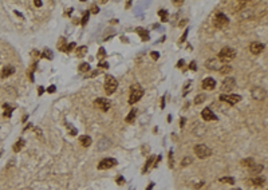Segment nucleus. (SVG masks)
<instances>
[{
  "mask_svg": "<svg viewBox=\"0 0 268 190\" xmlns=\"http://www.w3.org/2000/svg\"><path fill=\"white\" fill-rule=\"evenodd\" d=\"M144 95V90L139 84H134L131 86V90H130V96H129V103L130 104H134L139 101Z\"/></svg>",
  "mask_w": 268,
  "mask_h": 190,
  "instance_id": "1",
  "label": "nucleus"
},
{
  "mask_svg": "<svg viewBox=\"0 0 268 190\" xmlns=\"http://www.w3.org/2000/svg\"><path fill=\"white\" fill-rule=\"evenodd\" d=\"M117 87H118L117 79L114 76H111V75H106V78H105V91L110 95V94L115 92Z\"/></svg>",
  "mask_w": 268,
  "mask_h": 190,
  "instance_id": "2",
  "label": "nucleus"
},
{
  "mask_svg": "<svg viewBox=\"0 0 268 190\" xmlns=\"http://www.w3.org/2000/svg\"><path fill=\"white\" fill-rule=\"evenodd\" d=\"M235 56H236V51L230 47H224L219 54V59L221 62H225V63L235 59Z\"/></svg>",
  "mask_w": 268,
  "mask_h": 190,
  "instance_id": "3",
  "label": "nucleus"
},
{
  "mask_svg": "<svg viewBox=\"0 0 268 190\" xmlns=\"http://www.w3.org/2000/svg\"><path fill=\"white\" fill-rule=\"evenodd\" d=\"M228 23H229V19H228V16L224 15L222 12L217 13V15L214 16V19H213L214 27H216V28H220V29L224 28L225 26H228Z\"/></svg>",
  "mask_w": 268,
  "mask_h": 190,
  "instance_id": "4",
  "label": "nucleus"
},
{
  "mask_svg": "<svg viewBox=\"0 0 268 190\" xmlns=\"http://www.w3.org/2000/svg\"><path fill=\"white\" fill-rule=\"evenodd\" d=\"M194 153L198 158L204 159V158L209 157V155L212 154V150H211V147H208L206 145H197V146H194Z\"/></svg>",
  "mask_w": 268,
  "mask_h": 190,
  "instance_id": "5",
  "label": "nucleus"
},
{
  "mask_svg": "<svg viewBox=\"0 0 268 190\" xmlns=\"http://www.w3.org/2000/svg\"><path fill=\"white\" fill-rule=\"evenodd\" d=\"M220 101L233 106V104L239 103V102L241 101V96L237 95V94H225V95H220Z\"/></svg>",
  "mask_w": 268,
  "mask_h": 190,
  "instance_id": "6",
  "label": "nucleus"
},
{
  "mask_svg": "<svg viewBox=\"0 0 268 190\" xmlns=\"http://www.w3.org/2000/svg\"><path fill=\"white\" fill-rule=\"evenodd\" d=\"M235 86H236L235 78L228 76V78H225V79L222 80V83H221V91H224V92H230V91L235 88Z\"/></svg>",
  "mask_w": 268,
  "mask_h": 190,
  "instance_id": "7",
  "label": "nucleus"
},
{
  "mask_svg": "<svg viewBox=\"0 0 268 190\" xmlns=\"http://www.w3.org/2000/svg\"><path fill=\"white\" fill-rule=\"evenodd\" d=\"M94 104H95L96 109L102 110V111H107V110H110V107H111V102L109 101V99L106 98H98L94 101Z\"/></svg>",
  "mask_w": 268,
  "mask_h": 190,
  "instance_id": "8",
  "label": "nucleus"
},
{
  "mask_svg": "<svg viewBox=\"0 0 268 190\" xmlns=\"http://www.w3.org/2000/svg\"><path fill=\"white\" fill-rule=\"evenodd\" d=\"M251 95H252V98L256 99V101H263V99H265V96H267V91L261 87H253L251 90Z\"/></svg>",
  "mask_w": 268,
  "mask_h": 190,
  "instance_id": "9",
  "label": "nucleus"
},
{
  "mask_svg": "<svg viewBox=\"0 0 268 190\" xmlns=\"http://www.w3.org/2000/svg\"><path fill=\"white\" fill-rule=\"evenodd\" d=\"M115 165H117V161L114 158H105L98 163V169L99 170H107V169H111Z\"/></svg>",
  "mask_w": 268,
  "mask_h": 190,
  "instance_id": "10",
  "label": "nucleus"
},
{
  "mask_svg": "<svg viewBox=\"0 0 268 190\" xmlns=\"http://www.w3.org/2000/svg\"><path fill=\"white\" fill-rule=\"evenodd\" d=\"M265 45L263 44V43H259V42H253L251 43V45H249V51H251L253 55H259V54H261L263 51H264Z\"/></svg>",
  "mask_w": 268,
  "mask_h": 190,
  "instance_id": "11",
  "label": "nucleus"
},
{
  "mask_svg": "<svg viewBox=\"0 0 268 190\" xmlns=\"http://www.w3.org/2000/svg\"><path fill=\"white\" fill-rule=\"evenodd\" d=\"M201 117H202L204 120H217V117L214 115V112L212 111L209 107H206V109H204L202 111H201Z\"/></svg>",
  "mask_w": 268,
  "mask_h": 190,
  "instance_id": "12",
  "label": "nucleus"
},
{
  "mask_svg": "<svg viewBox=\"0 0 268 190\" xmlns=\"http://www.w3.org/2000/svg\"><path fill=\"white\" fill-rule=\"evenodd\" d=\"M216 87V80L213 79V78H205V79L202 80V88L206 91H211L213 90V88Z\"/></svg>",
  "mask_w": 268,
  "mask_h": 190,
  "instance_id": "13",
  "label": "nucleus"
},
{
  "mask_svg": "<svg viewBox=\"0 0 268 190\" xmlns=\"http://www.w3.org/2000/svg\"><path fill=\"white\" fill-rule=\"evenodd\" d=\"M205 67L209 70H219L221 66H220V62L217 59H208L205 63Z\"/></svg>",
  "mask_w": 268,
  "mask_h": 190,
  "instance_id": "14",
  "label": "nucleus"
},
{
  "mask_svg": "<svg viewBox=\"0 0 268 190\" xmlns=\"http://www.w3.org/2000/svg\"><path fill=\"white\" fill-rule=\"evenodd\" d=\"M206 131V127L204 125H201V123H196L194 125V128H193V134H194V135H202L204 133H205Z\"/></svg>",
  "mask_w": 268,
  "mask_h": 190,
  "instance_id": "15",
  "label": "nucleus"
},
{
  "mask_svg": "<svg viewBox=\"0 0 268 190\" xmlns=\"http://www.w3.org/2000/svg\"><path fill=\"white\" fill-rule=\"evenodd\" d=\"M249 185H252V186H263V185L265 183V179L261 178V177H256V178H251L248 181Z\"/></svg>",
  "mask_w": 268,
  "mask_h": 190,
  "instance_id": "16",
  "label": "nucleus"
},
{
  "mask_svg": "<svg viewBox=\"0 0 268 190\" xmlns=\"http://www.w3.org/2000/svg\"><path fill=\"white\" fill-rule=\"evenodd\" d=\"M3 107H4V117L11 118V114H12V111L15 110V106H11L10 103H4Z\"/></svg>",
  "mask_w": 268,
  "mask_h": 190,
  "instance_id": "17",
  "label": "nucleus"
},
{
  "mask_svg": "<svg viewBox=\"0 0 268 190\" xmlns=\"http://www.w3.org/2000/svg\"><path fill=\"white\" fill-rule=\"evenodd\" d=\"M79 142H80V145H82L83 147H88L91 145V136H88V135H82L79 138Z\"/></svg>",
  "mask_w": 268,
  "mask_h": 190,
  "instance_id": "18",
  "label": "nucleus"
},
{
  "mask_svg": "<svg viewBox=\"0 0 268 190\" xmlns=\"http://www.w3.org/2000/svg\"><path fill=\"white\" fill-rule=\"evenodd\" d=\"M13 72H15V68H13L12 66H7L3 68V72H1V78H7L10 76V75H12Z\"/></svg>",
  "mask_w": 268,
  "mask_h": 190,
  "instance_id": "19",
  "label": "nucleus"
},
{
  "mask_svg": "<svg viewBox=\"0 0 268 190\" xmlns=\"http://www.w3.org/2000/svg\"><path fill=\"white\" fill-rule=\"evenodd\" d=\"M135 115H137V109H133L130 112H129V115L126 117V123H133L134 119H135Z\"/></svg>",
  "mask_w": 268,
  "mask_h": 190,
  "instance_id": "20",
  "label": "nucleus"
},
{
  "mask_svg": "<svg viewBox=\"0 0 268 190\" xmlns=\"http://www.w3.org/2000/svg\"><path fill=\"white\" fill-rule=\"evenodd\" d=\"M24 145H26V142H24L23 139H19V141L16 142L15 145H13V151H15V153L20 151V150H21V147H23Z\"/></svg>",
  "mask_w": 268,
  "mask_h": 190,
  "instance_id": "21",
  "label": "nucleus"
},
{
  "mask_svg": "<svg viewBox=\"0 0 268 190\" xmlns=\"http://www.w3.org/2000/svg\"><path fill=\"white\" fill-rule=\"evenodd\" d=\"M137 32H138V34H139V36L142 37V40H149V34H147V32L145 31L144 28L138 27V28H137Z\"/></svg>",
  "mask_w": 268,
  "mask_h": 190,
  "instance_id": "22",
  "label": "nucleus"
},
{
  "mask_svg": "<svg viewBox=\"0 0 268 190\" xmlns=\"http://www.w3.org/2000/svg\"><path fill=\"white\" fill-rule=\"evenodd\" d=\"M219 71H220V74H229V72H232V67L230 66H228V64H225V66H221L219 68Z\"/></svg>",
  "mask_w": 268,
  "mask_h": 190,
  "instance_id": "23",
  "label": "nucleus"
},
{
  "mask_svg": "<svg viewBox=\"0 0 268 190\" xmlns=\"http://www.w3.org/2000/svg\"><path fill=\"white\" fill-rule=\"evenodd\" d=\"M158 15H160V18H161V21H168V18H169V15H168V12H166L165 10H160L158 11Z\"/></svg>",
  "mask_w": 268,
  "mask_h": 190,
  "instance_id": "24",
  "label": "nucleus"
},
{
  "mask_svg": "<svg viewBox=\"0 0 268 190\" xmlns=\"http://www.w3.org/2000/svg\"><path fill=\"white\" fill-rule=\"evenodd\" d=\"M241 165L248 167V169H252V166H253V159H252V158H247V159L241 161Z\"/></svg>",
  "mask_w": 268,
  "mask_h": 190,
  "instance_id": "25",
  "label": "nucleus"
},
{
  "mask_svg": "<svg viewBox=\"0 0 268 190\" xmlns=\"http://www.w3.org/2000/svg\"><path fill=\"white\" fill-rule=\"evenodd\" d=\"M79 71L80 72H88V71H90V64H88V63H82L79 66Z\"/></svg>",
  "mask_w": 268,
  "mask_h": 190,
  "instance_id": "26",
  "label": "nucleus"
},
{
  "mask_svg": "<svg viewBox=\"0 0 268 190\" xmlns=\"http://www.w3.org/2000/svg\"><path fill=\"white\" fill-rule=\"evenodd\" d=\"M153 159H154V157H149V158H147V162L145 163V166H144V170H142V173H146V171L149 170V166L152 165Z\"/></svg>",
  "mask_w": 268,
  "mask_h": 190,
  "instance_id": "27",
  "label": "nucleus"
},
{
  "mask_svg": "<svg viewBox=\"0 0 268 190\" xmlns=\"http://www.w3.org/2000/svg\"><path fill=\"white\" fill-rule=\"evenodd\" d=\"M220 182H222V183H230V185L235 183L233 178H230V177H222V178H220Z\"/></svg>",
  "mask_w": 268,
  "mask_h": 190,
  "instance_id": "28",
  "label": "nucleus"
},
{
  "mask_svg": "<svg viewBox=\"0 0 268 190\" xmlns=\"http://www.w3.org/2000/svg\"><path fill=\"white\" fill-rule=\"evenodd\" d=\"M204 101H205V94H200L198 96H196L194 103H196V104H200V103H202Z\"/></svg>",
  "mask_w": 268,
  "mask_h": 190,
  "instance_id": "29",
  "label": "nucleus"
},
{
  "mask_svg": "<svg viewBox=\"0 0 268 190\" xmlns=\"http://www.w3.org/2000/svg\"><path fill=\"white\" fill-rule=\"evenodd\" d=\"M86 51H87V47H86V45H83V47L78 48L77 55H78V56H85V55H86Z\"/></svg>",
  "mask_w": 268,
  "mask_h": 190,
  "instance_id": "30",
  "label": "nucleus"
},
{
  "mask_svg": "<svg viewBox=\"0 0 268 190\" xmlns=\"http://www.w3.org/2000/svg\"><path fill=\"white\" fill-rule=\"evenodd\" d=\"M192 161H193V158H192V157H185L184 159H182V162H181V166H186V165H189V163H192Z\"/></svg>",
  "mask_w": 268,
  "mask_h": 190,
  "instance_id": "31",
  "label": "nucleus"
},
{
  "mask_svg": "<svg viewBox=\"0 0 268 190\" xmlns=\"http://www.w3.org/2000/svg\"><path fill=\"white\" fill-rule=\"evenodd\" d=\"M103 141H107V146H110V141H109V139L103 138ZM98 149H99V150H106V149H107V147H106V146H105V145H103V143H102V142H101V141H99V143H98Z\"/></svg>",
  "mask_w": 268,
  "mask_h": 190,
  "instance_id": "32",
  "label": "nucleus"
},
{
  "mask_svg": "<svg viewBox=\"0 0 268 190\" xmlns=\"http://www.w3.org/2000/svg\"><path fill=\"white\" fill-rule=\"evenodd\" d=\"M43 58H48V59H52V52L50 50H44L43 52Z\"/></svg>",
  "mask_w": 268,
  "mask_h": 190,
  "instance_id": "33",
  "label": "nucleus"
},
{
  "mask_svg": "<svg viewBox=\"0 0 268 190\" xmlns=\"http://www.w3.org/2000/svg\"><path fill=\"white\" fill-rule=\"evenodd\" d=\"M88 16H90V12H85V15H83V19H82V24H86V23H87Z\"/></svg>",
  "mask_w": 268,
  "mask_h": 190,
  "instance_id": "34",
  "label": "nucleus"
},
{
  "mask_svg": "<svg viewBox=\"0 0 268 190\" xmlns=\"http://www.w3.org/2000/svg\"><path fill=\"white\" fill-rule=\"evenodd\" d=\"M106 56V52H105V50L103 48H99V52H98V58L101 59V58H105Z\"/></svg>",
  "mask_w": 268,
  "mask_h": 190,
  "instance_id": "35",
  "label": "nucleus"
},
{
  "mask_svg": "<svg viewBox=\"0 0 268 190\" xmlns=\"http://www.w3.org/2000/svg\"><path fill=\"white\" fill-rule=\"evenodd\" d=\"M169 166L173 169V153H169Z\"/></svg>",
  "mask_w": 268,
  "mask_h": 190,
  "instance_id": "36",
  "label": "nucleus"
},
{
  "mask_svg": "<svg viewBox=\"0 0 268 190\" xmlns=\"http://www.w3.org/2000/svg\"><path fill=\"white\" fill-rule=\"evenodd\" d=\"M91 12H93V13H98L99 12V8L96 7V5H93V7H91Z\"/></svg>",
  "mask_w": 268,
  "mask_h": 190,
  "instance_id": "37",
  "label": "nucleus"
},
{
  "mask_svg": "<svg viewBox=\"0 0 268 190\" xmlns=\"http://www.w3.org/2000/svg\"><path fill=\"white\" fill-rule=\"evenodd\" d=\"M186 35H188V29L184 32V35H182V36H181V39H180V42H181V43H182V42H185V37H186Z\"/></svg>",
  "mask_w": 268,
  "mask_h": 190,
  "instance_id": "38",
  "label": "nucleus"
},
{
  "mask_svg": "<svg viewBox=\"0 0 268 190\" xmlns=\"http://www.w3.org/2000/svg\"><path fill=\"white\" fill-rule=\"evenodd\" d=\"M55 90H56L55 86H51V87H48V88H47L48 92H55Z\"/></svg>",
  "mask_w": 268,
  "mask_h": 190,
  "instance_id": "39",
  "label": "nucleus"
},
{
  "mask_svg": "<svg viewBox=\"0 0 268 190\" xmlns=\"http://www.w3.org/2000/svg\"><path fill=\"white\" fill-rule=\"evenodd\" d=\"M118 183L119 185H122V183H125V178H123V177H118Z\"/></svg>",
  "mask_w": 268,
  "mask_h": 190,
  "instance_id": "40",
  "label": "nucleus"
},
{
  "mask_svg": "<svg viewBox=\"0 0 268 190\" xmlns=\"http://www.w3.org/2000/svg\"><path fill=\"white\" fill-rule=\"evenodd\" d=\"M189 68H190V70H193V71H194V70L197 68V67H196V62H192V63H190Z\"/></svg>",
  "mask_w": 268,
  "mask_h": 190,
  "instance_id": "41",
  "label": "nucleus"
},
{
  "mask_svg": "<svg viewBox=\"0 0 268 190\" xmlns=\"http://www.w3.org/2000/svg\"><path fill=\"white\" fill-rule=\"evenodd\" d=\"M34 4L36 5V7H40V5L43 4V1H40V0H35V1H34Z\"/></svg>",
  "mask_w": 268,
  "mask_h": 190,
  "instance_id": "42",
  "label": "nucleus"
},
{
  "mask_svg": "<svg viewBox=\"0 0 268 190\" xmlns=\"http://www.w3.org/2000/svg\"><path fill=\"white\" fill-rule=\"evenodd\" d=\"M165 107V96H162V99H161V109H163Z\"/></svg>",
  "mask_w": 268,
  "mask_h": 190,
  "instance_id": "43",
  "label": "nucleus"
},
{
  "mask_svg": "<svg viewBox=\"0 0 268 190\" xmlns=\"http://www.w3.org/2000/svg\"><path fill=\"white\" fill-rule=\"evenodd\" d=\"M158 56H160V55H158L157 52H153V54H152V58H153V59H158Z\"/></svg>",
  "mask_w": 268,
  "mask_h": 190,
  "instance_id": "44",
  "label": "nucleus"
},
{
  "mask_svg": "<svg viewBox=\"0 0 268 190\" xmlns=\"http://www.w3.org/2000/svg\"><path fill=\"white\" fill-rule=\"evenodd\" d=\"M182 3H184V1H182V0H180V1H173V4H176V5H181Z\"/></svg>",
  "mask_w": 268,
  "mask_h": 190,
  "instance_id": "45",
  "label": "nucleus"
},
{
  "mask_svg": "<svg viewBox=\"0 0 268 190\" xmlns=\"http://www.w3.org/2000/svg\"><path fill=\"white\" fill-rule=\"evenodd\" d=\"M36 67V64H34V67H32V70ZM29 76H31V80H34V76H32V72H29Z\"/></svg>",
  "mask_w": 268,
  "mask_h": 190,
  "instance_id": "46",
  "label": "nucleus"
},
{
  "mask_svg": "<svg viewBox=\"0 0 268 190\" xmlns=\"http://www.w3.org/2000/svg\"><path fill=\"white\" fill-rule=\"evenodd\" d=\"M182 66H184V60H180L178 62V67H182Z\"/></svg>",
  "mask_w": 268,
  "mask_h": 190,
  "instance_id": "47",
  "label": "nucleus"
},
{
  "mask_svg": "<svg viewBox=\"0 0 268 190\" xmlns=\"http://www.w3.org/2000/svg\"><path fill=\"white\" fill-rule=\"evenodd\" d=\"M43 91H44V88H43V87H39V95H42Z\"/></svg>",
  "mask_w": 268,
  "mask_h": 190,
  "instance_id": "48",
  "label": "nucleus"
},
{
  "mask_svg": "<svg viewBox=\"0 0 268 190\" xmlns=\"http://www.w3.org/2000/svg\"><path fill=\"white\" fill-rule=\"evenodd\" d=\"M184 125H185V118H182L181 119V127H184Z\"/></svg>",
  "mask_w": 268,
  "mask_h": 190,
  "instance_id": "49",
  "label": "nucleus"
},
{
  "mask_svg": "<svg viewBox=\"0 0 268 190\" xmlns=\"http://www.w3.org/2000/svg\"><path fill=\"white\" fill-rule=\"evenodd\" d=\"M152 187H153V183H150V185H149V187H147L146 190H152Z\"/></svg>",
  "mask_w": 268,
  "mask_h": 190,
  "instance_id": "50",
  "label": "nucleus"
},
{
  "mask_svg": "<svg viewBox=\"0 0 268 190\" xmlns=\"http://www.w3.org/2000/svg\"><path fill=\"white\" fill-rule=\"evenodd\" d=\"M233 190H240V189H233Z\"/></svg>",
  "mask_w": 268,
  "mask_h": 190,
  "instance_id": "51",
  "label": "nucleus"
}]
</instances>
